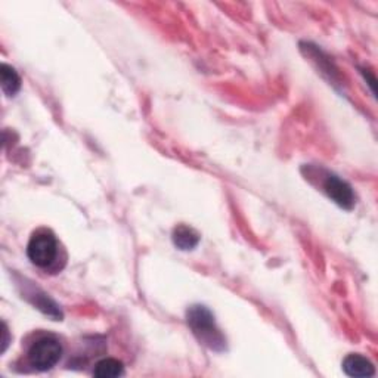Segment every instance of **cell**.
<instances>
[{"instance_id":"6","label":"cell","mask_w":378,"mask_h":378,"mask_svg":"<svg viewBox=\"0 0 378 378\" xmlns=\"http://www.w3.org/2000/svg\"><path fill=\"white\" fill-rule=\"evenodd\" d=\"M173 244L179 248V250H194L195 247L198 245L200 243V234L195 231L191 227L187 225H179L175 228L173 235H172Z\"/></svg>"},{"instance_id":"8","label":"cell","mask_w":378,"mask_h":378,"mask_svg":"<svg viewBox=\"0 0 378 378\" xmlns=\"http://www.w3.org/2000/svg\"><path fill=\"white\" fill-rule=\"evenodd\" d=\"M93 375L100 378H117L124 375V365L119 359L105 358L96 363Z\"/></svg>"},{"instance_id":"2","label":"cell","mask_w":378,"mask_h":378,"mask_svg":"<svg viewBox=\"0 0 378 378\" xmlns=\"http://www.w3.org/2000/svg\"><path fill=\"white\" fill-rule=\"evenodd\" d=\"M27 256L37 268H48L58 256V241L50 231L34 232L27 245Z\"/></svg>"},{"instance_id":"7","label":"cell","mask_w":378,"mask_h":378,"mask_svg":"<svg viewBox=\"0 0 378 378\" xmlns=\"http://www.w3.org/2000/svg\"><path fill=\"white\" fill-rule=\"evenodd\" d=\"M0 85H2V90L8 97L15 96L21 89V77L18 76L17 69L8 64H2L0 67Z\"/></svg>"},{"instance_id":"4","label":"cell","mask_w":378,"mask_h":378,"mask_svg":"<svg viewBox=\"0 0 378 378\" xmlns=\"http://www.w3.org/2000/svg\"><path fill=\"white\" fill-rule=\"evenodd\" d=\"M324 192L328 195V198L332 200L339 207L344 210H352L355 205V194L352 187H350L346 180L328 173L322 184Z\"/></svg>"},{"instance_id":"5","label":"cell","mask_w":378,"mask_h":378,"mask_svg":"<svg viewBox=\"0 0 378 378\" xmlns=\"http://www.w3.org/2000/svg\"><path fill=\"white\" fill-rule=\"evenodd\" d=\"M343 371L349 377L368 378L375 375L372 362L362 355H349L343 360Z\"/></svg>"},{"instance_id":"1","label":"cell","mask_w":378,"mask_h":378,"mask_svg":"<svg viewBox=\"0 0 378 378\" xmlns=\"http://www.w3.org/2000/svg\"><path fill=\"white\" fill-rule=\"evenodd\" d=\"M187 322L197 340L213 352L227 350V339L217 328L213 313L203 304H194L187 312Z\"/></svg>"},{"instance_id":"3","label":"cell","mask_w":378,"mask_h":378,"mask_svg":"<svg viewBox=\"0 0 378 378\" xmlns=\"http://www.w3.org/2000/svg\"><path fill=\"white\" fill-rule=\"evenodd\" d=\"M61 358L62 344L53 335H45V337L39 339L32 344L29 350V362L37 371L52 370Z\"/></svg>"},{"instance_id":"9","label":"cell","mask_w":378,"mask_h":378,"mask_svg":"<svg viewBox=\"0 0 378 378\" xmlns=\"http://www.w3.org/2000/svg\"><path fill=\"white\" fill-rule=\"evenodd\" d=\"M4 347H2V353L6 350L8 347V328H6V324H4V342H2Z\"/></svg>"}]
</instances>
